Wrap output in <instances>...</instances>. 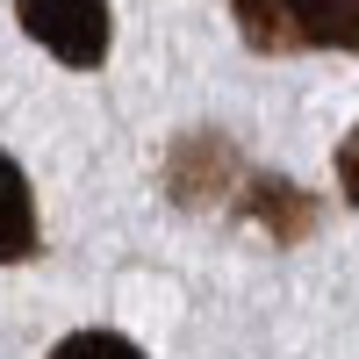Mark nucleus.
<instances>
[{
	"instance_id": "nucleus-1",
	"label": "nucleus",
	"mask_w": 359,
	"mask_h": 359,
	"mask_svg": "<svg viewBox=\"0 0 359 359\" xmlns=\"http://www.w3.org/2000/svg\"><path fill=\"white\" fill-rule=\"evenodd\" d=\"M15 15L57 65L94 72L108 57V0H15Z\"/></svg>"
},
{
	"instance_id": "nucleus-2",
	"label": "nucleus",
	"mask_w": 359,
	"mask_h": 359,
	"mask_svg": "<svg viewBox=\"0 0 359 359\" xmlns=\"http://www.w3.org/2000/svg\"><path fill=\"white\" fill-rule=\"evenodd\" d=\"M36 259V194H29L22 165L0 151V266Z\"/></svg>"
},
{
	"instance_id": "nucleus-3",
	"label": "nucleus",
	"mask_w": 359,
	"mask_h": 359,
	"mask_svg": "<svg viewBox=\"0 0 359 359\" xmlns=\"http://www.w3.org/2000/svg\"><path fill=\"white\" fill-rule=\"evenodd\" d=\"M237 36H245L259 57H294L302 50V29H294V0H230Z\"/></svg>"
},
{
	"instance_id": "nucleus-4",
	"label": "nucleus",
	"mask_w": 359,
	"mask_h": 359,
	"mask_svg": "<svg viewBox=\"0 0 359 359\" xmlns=\"http://www.w3.org/2000/svg\"><path fill=\"white\" fill-rule=\"evenodd\" d=\"M302 50H352L359 57V0H294Z\"/></svg>"
},
{
	"instance_id": "nucleus-5",
	"label": "nucleus",
	"mask_w": 359,
	"mask_h": 359,
	"mask_svg": "<svg viewBox=\"0 0 359 359\" xmlns=\"http://www.w3.org/2000/svg\"><path fill=\"white\" fill-rule=\"evenodd\" d=\"M50 359H144L123 331H72V338H57Z\"/></svg>"
},
{
	"instance_id": "nucleus-6",
	"label": "nucleus",
	"mask_w": 359,
	"mask_h": 359,
	"mask_svg": "<svg viewBox=\"0 0 359 359\" xmlns=\"http://www.w3.org/2000/svg\"><path fill=\"white\" fill-rule=\"evenodd\" d=\"M338 187H345V201L359 208V123H352V137L338 144Z\"/></svg>"
}]
</instances>
